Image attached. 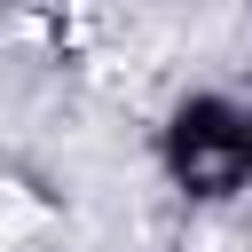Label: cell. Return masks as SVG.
Here are the masks:
<instances>
[{"label": "cell", "mask_w": 252, "mask_h": 252, "mask_svg": "<svg viewBox=\"0 0 252 252\" xmlns=\"http://www.w3.org/2000/svg\"><path fill=\"white\" fill-rule=\"evenodd\" d=\"M24 228H39V205H32L24 189L0 181V236H24Z\"/></svg>", "instance_id": "cell-1"}]
</instances>
